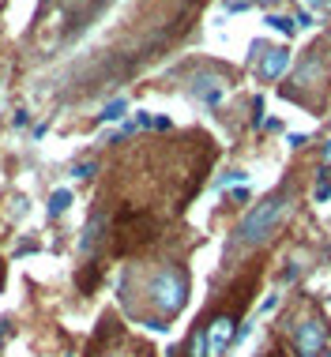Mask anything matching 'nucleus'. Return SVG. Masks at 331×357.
Segmentation results:
<instances>
[{"instance_id": "f257e3e1", "label": "nucleus", "mask_w": 331, "mask_h": 357, "mask_svg": "<svg viewBox=\"0 0 331 357\" xmlns=\"http://www.w3.org/2000/svg\"><path fill=\"white\" fill-rule=\"evenodd\" d=\"M286 207H290L286 192H271L267 199H260V204L245 215L237 237L245 241V245H260V241H267L271 234H275V226L282 222V215H286Z\"/></svg>"}, {"instance_id": "f03ea898", "label": "nucleus", "mask_w": 331, "mask_h": 357, "mask_svg": "<svg viewBox=\"0 0 331 357\" xmlns=\"http://www.w3.org/2000/svg\"><path fill=\"white\" fill-rule=\"evenodd\" d=\"M147 294H151V301L162 316H177L184 308V301H189V275H184L181 267H162V271L151 278Z\"/></svg>"}, {"instance_id": "7ed1b4c3", "label": "nucleus", "mask_w": 331, "mask_h": 357, "mask_svg": "<svg viewBox=\"0 0 331 357\" xmlns=\"http://www.w3.org/2000/svg\"><path fill=\"white\" fill-rule=\"evenodd\" d=\"M324 346H328L324 324H320L316 316H305V320L297 324V331H294V350H297V357H320V354H324Z\"/></svg>"}, {"instance_id": "20e7f679", "label": "nucleus", "mask_w": 331, "mask_h": 357, "mask_svg": "<svg viewBox=\"0 0 331 357\" xmlns=\"http://www.w3.org/2000/svg\"><path fill=\"white\" fill-rule=\"evenodd\" d=\"M203 357H222L230 350V342H233V316H215L207 327H203Z\"/></svg>"}, {"instance_id": "39448f33", "label": "nucleus", "mask_w": 331, "mask_h": 357, "mask_svg": "<svg viewBox=\"0 0 331 357\" xmlns=\"http://www.w3.org/2000/svg\"><path fill=\"white\" fill-rule=\"evenodd\" d=\"M192 94L207 105H219L222 94H226V79H222V75H196V79H192Z\"/></svg>"}, {"instance_id": "423d86ee", "label": "nucleus", "mask_w": 331, "mask_h": 357, "mask_svg": "<svg viewBox=\"0 0 331 357\" xmlns=\"http://www.w3.org/2000/svg\"><path fill=\"white\" fill-rule=\"evenodd\" d=\"M290 68V50L286 45H279V50H267L264 53V61H260V79H279L282 72Z\"/></svg>"}, {"instance_id": "0eeeda50", "label": "nucleus", "mask_w": 331, "mask_h": 357, "mask_svg": "<svg viewBox=\"0 0 331 357\" xmlns=\"http://www.w3.org/2000/svg\"><path fill=\"white\" fill-rule=\"evenodd\" d=\"M68 204H72V192H68V188L53 192V199H50V215H64Z\"/></svg>"}, {"instance_id": "6e6552de", "label": "nucleus", "mask_w": 331, "mask_h": 357, "mask_svg": "<svg viewBox=\"0 0 331 357\" xmlns=\"http://www.w3.org/2000/svg\"><path fill=\"white\" fill-rule=\"evenodd\" d=\"M124 109H128V102L117 98V102H110V105L102 109V121H121V117H124Z\"/></svg>"}, {"instance_id": "1a4fd4ad", "label": "nucleus", "mask_w": 331, "mask_h": 357, "mask_svg": "<svg viewBox=\"0 0 331 357\" xmlns=\"http://www.w3.org/2000/svg\"><path fill=\"white\" fill-rule=\"evenodd\" d=\"M267 23H271V26H279L282 34H294V19H286V15H271Z\"/></svg>"}, {"instance_id": "9d476101", "label": "nucleus", "mask_w": 331, "mask_h": 357, "mask_svg": "<svg viewBox=\"0 0 331 357\" xmlns=\"http://www.w3.org/2000/svg\"><path fill=\"white\" fill-rule=\"evenodd\" d=\"M91 173H94V162H83V166H75V169H72V177H75V181H83V177H91Z\"/></svg>"}, {"instance_id": "9b49d317", "label": "nucleus", "mask_w": 331, "mask_h": 357, "mask_svg": "<svg viewBox=\"0 0 331 357\" xmlns=\"http://www.w3.org/2000/svg\"><path fill=\"white\" fill-rule=\"evenodd\" d=\"M241 177H245V173H237V169H233V173H226V177L219 181V188H226V185H233V181H241Z\"/></svg>"}, {"instance_id": "f8f14e48", "label": "nucleus", "mask_w": 331, "mask_h": 357, "mask_svg": "<svg viewBox=\"0 0 331 357\" xmlns=\"http://www.w3.org/2000/svg\"><path fill=\"white\" fill-rule=\"evenodd\" d=\"M256 4H279V0H256Z\"/></svg>"}, {"instance_id": "ddd939ff", "label": "nucleus", "mask_w": 331, "mask_h": 357, "mask_svg": "<svg viewBox=\"0 0 331 357\" xmlns=\"http://www.w3.org/2000/svg\"><path fill=\"white\" fill-rule=\"evenodd\" d=\"M328 177H331V166H328Z\"/></svg>"}, {"instance_id": "4468645a", "label": "nucleus", "mask_w": 331, "mask_h": 357, "mask_svg": "<svg viewBox=\"0 0 331 357\" xmlns=\"http://www.w3.org/2000/svg\"><path fill=\"white\" fill-rule=\"evenodd\" d=\"M324 357H331V350H328V354H324Z\"/></svg>"}]
</instances>
